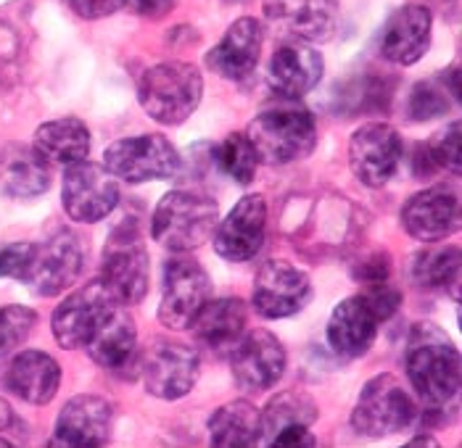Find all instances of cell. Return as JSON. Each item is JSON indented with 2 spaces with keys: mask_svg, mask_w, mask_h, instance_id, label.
<instances>
[{
  "mask_svg": "<svg viewBox=\"0 0 462 448\" xmlns=\"http://www.w3.org/2000/svg\"><path fill=\"white\" fill-rule=\"evenodd\" d=\"M37 314L27 306H0V359L32 335Z\"/></svg>",
  "mask_w": 462,
  "mask_h": 448,
  "instance_id": "cell-34",
  "label": "cell"
},
{
  "mask_svg": "<svg viewBox=\"0 0 462 448\" xmlns=\"http://www.w3.org/2000/svg\"><path fill=\"white\" fill-rule=\"evenodd\" d=\"M230 364H233V378L244 390L262 393L275 388L278 379L283 378L288 356L283 343L273 333L251 330L244 333V338L230 351Z\"/></svg>",
  "mask_w": 462,
  "mask_h": 448,
  "instance_id": "cell-15",
  "label": "cell"
},
{
  "mask_svg": "<svg viewBox=\"0 0 462 448\" xmlns=\"http://www.w3.org/2000/svg\"><path fill=\"white\" fill-rule=\"evenodd\" d=\"M219 222L217 201L196 190L167 193L151 216V235L175 253H188L212 241Z\"/></svg>",
  "mask_w": 462,
  "mask_h": 448,
  "instance_id": "cell-3",
  "label": "cell"
},
{
  "mask_svg": "<svg viewBox=\"0 0 462 448\" xmlns=\"http://www.w3.org/2000/svg\"><path fill=\"white\" fill-rule=\"evenodd\" d=\"M35 151L53 164H77L90 153V130L77 116H61L40 124L35 133Z\"/></svg>",
  "mask_w": 462,
  "mask_h": 448,
  "instance_id": "cell-27",
  "label": "cell"
},
{
  "mask_svg": "<svg viewBox=\"0 0 462 448\" xmlns=\"http://www.w3.org/2000/svg\"><path fill=\"white\" fill-rule=\"evenodd\" d=\"M0 187L11 198H35L51 187V169L35 148H11L0 161Z\"/></svg>",
  "mask_w": 462,
  "mask_h": 448,
  "instance_id": "cell-29",
  "label": "cell"
},
{
  "mask_svg": "<svg viewBox=\"0 0 462 448\" xmlns=\"http://www.w3.org/2000/svg\"><path fill=\"white\" fill-rule=\"evenodd\" d=\"M101 282L116 304H141L151 285V264L135 222H122L108 235L101 256Z\"/></svg>",
  "mask_w": 462,
  "mask_h": 448,
  "instance_id": "cell-5",
  "label": "cell"
},
{
  "mask_svg": "<svg viewBox=\"0 0 462 448\" xmlns=\"http://www.w3.org/2000/svg\"><path fill=\"white\" fill-rule=\"evenodd\" d=\"M449 96H452V90H449L447 79H441V82H436V79L418 82L412 87V93H410L407 114L412 116V122H428V119L444 116L449 111Z\"/></svg>",
  "mask_w": 462,
  "mask_h": 448,
  "instance_id": "cell-33",
  "label": "cell"
},
{
  "mask_svg": "<svg viewBox=\"0 0 462 448\" xmlns=\"http://www.w3.org/2000/svg\"><path fill=\"white\" fill-rule=\"evenodd\" d=\"M61 385V367L51 353L42 351H22L8 372H5V388L16 393L27 404H51Z\"/></svg>",
  "mask_w": 462,
  "mask_h": 448,
  "instance_id": "cell-26",
  "label": "cell"
},
{
  "mask_svg": "<svg viewBox=\"0 0 462 448\" xmlns=\"http://www.w3.org/2000/svg\"><path fill=\"white\" fill-rule=\"evenodd\" d=\"M212 298V279L207 270L188 256H175L164 264V285L159 319L170 330H190L199 311Z\"/></svg>",
  "mask_w": 462,
  "mask_h": 448,
  "instance_id": "cell-9",
  "label": "cell"
},
{
  "mask_svg": "<svg viewBox=\"0 0 462 448\" xmlns=\"http://www.w3.org/2000/svg\"><path fill=\"white\" fill-rule=\"evenodd\" d=\"M402 224L415 241H447L460 227V201L449 187L420 190L402 208Z\"/></svg>",
  "mask_w": 462,
  "mask_h": 448,
  "instance_id": "cell-19",
  "label": "cell"
},
{
  "mask_svg": "<svg viewBox=\"0 0 462 448\" xmlns=\"http://www.w3.org/2000/svg\"><path fill=\"white\" fill-rule=\"evenodd\" d=\"M312 298L310 275L283 259H270L254 277V311L264 319H285Z\"/></svg>",
  "mask_w": 462,
  "mask_h": 448,
  "instance_id": "cell-13",
  "label": "cell"
},
{
  "mask_svg": "<svg viewBox=\"0 0 462 448\" xmlns=\"http://www.w3.org/2000/svg\"><path fill=\"white\" fill-rule=\"evenodd\" d=\"M410 446H439V441L430 438V435H418V438L410 441Z\"/></svg>",
  "mask_w": 462,
  "mask_h": 448,
  "instance_id": "cell-42",
  "label": "cell"
},
{
  "mask_svg": "<svg viewBox=\"0 0 462 448\" xmlns=\"http://www.w3.org/2000/svg\"><path fill=\"white\" fill-rule=\"evenodd\" d=\"M145 390L164 401H178L199 382L201 356L196 348L172 338H153L138 353Z\"/></svg>",
  "mask_w": 462,
  "mask_h": 448,
  "instance_id": "cell-7",
  "label": "cell"
},
{
  "mask_svg": "<svg viewBox=\"0 0 462 448\" xmlns=\"http://www.w3.org/2000/svg\"><path fill=\"white\" fill-rule=\"evenodd\" d=\"M430 27H433V16L426 5L407 3L396 8L381 35L383 59H389L399 67L418 64L430 48Z\"/></svg>",
  "mask_w": 462,
  "mask_h": 448,
  "instance_id": "cell-21",
  "label": "cell"
},
{
  "mask_svg": "<svg viewBox=\"0 0 462 448\" xmlns=\"http://www.w3.org/2000/svg\"><path fill=\"white\" fill-rule=\"evenodd\" d=\"M85 351L111 375H130V370L138 367V330L130 311L116 304L93 333Z\"/></svg>",
  "mask_w": 462,
  "mask_h": 448,
  "instance_id": "cell-20",
  "label": "cell"
},
{
  "mask_svg": "<svg viewBox=\"0 0 462 448\" xmlns=\"http://www.w3.org/2000/svg\"><path fill=\"white\" fill-rule=\"evenodd\" d=\"M214 153H217L219 169L227 174V177H233L238 185H249L251 179H254L259 159H256V153H254V148H251L246 135H241V133L227 135V138L217 145Z\"/></svg>",
  "mask_w": 462,
  "mask_h": 448,
  "instance_id": "cell-32",
  "label": "cell"
},
{
  "mask_svg": "<svg viewBox=\"0 0 462 448\" xmlns=\"http://www.w3.org/2000/svg\"><path fill=\"white\" fill-rule=\"evenodd\" d=\"M209 441L217 448H251L262 443V414L244 398L219 407L209 416Z\"/></svg>",
  "mask_w": 462,
  "mask_h": 448,
  "instance_id": "cell-28",
  "label": "cell"
},
{
  "mask_svg": "<svg viewBox=\"0 0 462 448\" xmlns=\"http://www.w3.org/2000/svg\"><path fill=\"white\" fill-rule=\"evenodd\" d=\"M267 235V204L262 196H246L236 208L217 222L214 251L227 261H249L259 253Z\"/></svg>",
  "mask_w": 462,
  "mask_h": 448,
  "instance_id": "cell-17",
  "label": "cell"
},
{
  "mask_svg": "<svg viewBox=\"0 0 462 448\" xmlns=\"http://www.w3.org/2000/svg\"><path fill=\"white\" fill-rule=\"evenodd\" d=\"M119 5L130 8L133 14L145 16V19H162L178 5V0H119Z\"/></svg>",
  "mask_w": 462,
  "mask_h": 448,
  "instance_id": "cell-39",
  "label": "cell"
},
{
  "mask_svg": "<svg viewBox=\"0 0 462 448\" xmlns=\"http://www.w3.org/2000/svg\"><path fill=\"white\" fill-rule=\"evenodd\" d=\"M262 414V438H267V443L293 425H304L310 427L318 419V407L307 393L299 390H283L275 398H270V404L264 407Z\"/></svg>",
  "mask_w": 462,
  "mask_h": 448,
  "instance_id": "cell-31",
  "label": "cell"
},
{
  "mask_svg": "<svg viewBox=\"0 0 462 448\" xmlns=\"http://www.w3.org/2000/svg\"><path fill=\"white\" fill-rule=\"evenodd\" d=\"M362 298L370 304V309L375 311V316H378L381 322L392 319L393 314H396V309L402 306V293H399V288L392 285L389 279L367 285V290L362 293Z\"/></svg>",
  "mask_w": 462,
  "mask_h": 448,
  "instance_id": "cell-36",
  "label": "cell"
},
{
  "mask_svg": "<svg viewBox=\"0 0 462 448\" xmlns=\"http://www.w3.org/2000/svg\"><path fill=\"white\" fill-rule=\"evenodd\" d=\"M404 145L389 122H367L349 140V167L367 187H383L402 167Z\"/></svg>",
  "mask_w": 462,
  "mask_h": 448,
  "instance_id": "cell-11",
  "label": "cell"
},
{
  "mask_svg": "<svg viewBox=\"0 0 462 448\" xmlns=\"http://www.w3.org/2000/svg\"><path fill=\"white\" fill-rule=\"evenodd\" d=\"M264 19L299 42H328L338 27L333 0H264Z\"/></svg>",
  "mask_w": 462,
  "mask_h": 448,
  "instance_id": "cell-18",
  "label": "cell"
},
{
  "mask_svg": "<svg viewBox=\"0 0 462 448\" xmlns=\"http://www.w3.org/2000/svg\"><path fill=\"white\" fill-rule=\"evenodd\" d=\"M412 282L418 288H452L455 298L457 282H460V248L457 245H439V248H426L412 259Z\"/></svg>",
  "mask_w": 462,
  "mask_h": 448,
  "instance_id": "cell-30",
  "label": "cell"
},
{
  "mask_svg": "<svg viewBox=\"0 0 462 448\" xmlns=\"http://www.w3.org/2000/svg\"><path fill=\"white\" fill-rule=\"evenodd\" d=\"M418 416V407L402 379L396 375H375L365 382L355 412L352 427L359 435L367 438H383L407 430Z\"/></svg>",
  "mask_w": 462,
  "mask_h": 448,
  "instance_id": "cell-6",
  "label": "cell"
},
{
  "mask_svg": "<svg viewBox=\"0 0 462 448\" xmlns=\"http://www.w3.org/2000/svg\"><path fill=\"white\" fill-rule=\"evenodd\" d=\"M69 8L82 16V19H104V16H111L119 5V0H67Z\"/></svg>",
  "mask_w": 462,
  "mask_h": 448,
  "instance_id": "cell-38",
  "label": "cell"
},
{
  "mask_svg": "<svg viewBox=\"0 0 462 448\" xmlns=\"http://www.w3.org/2000/svg\"><path fill=\"white\" fill-rule=\"evenodd\" d=\"M270 446H281V448L315 446V438H312L310 427H304V425H293V427H285V430H281V433L270 441Z\"/></svg>",
  "mask_w": 462,
  "mask_h": 448,
  "instance_id": "cell-40",
  "label": "cell"
},
{
  "mask_svg": "<svg viewBox=\"0 0 462 448\" xmlns=\"http://www.w3.org/2000/svg\"><path fill=\"white\" fill-rule=\"evenodd\" d=\"M104 167L116 179L141 185L151 179H172L182 169L178 148L164 135H135L114 140L104 151Z\"/></svg>",
  "mask_w": 462,
  "mask_h": 448,
  "instance_id": "cell-8",
  "label": "cell"
},
{
  "mask_svg": "<svg viewBox=\"0 0 462 448\" xmlns=\"http://www.w3.org/2000/svg\"><path fill=\"white\" fill-rule=\"evenodd\" d=\"M256 159L270 167H285L304 161L318 145L315 116L296 98H283L278 104L264 105L246 127Z\"/></svg>",
  "mask_w": 462,
  "mask_h": 448,
  "instance_id": "cell-2",
  "label": "cell"
},
{
  "mask_svg": "<svg viewBox=\"0 0 462 448\" xmlns=\"http://www.w3.org/2000/svg\"><path fill=\"white\" fill-rule=\"evenodd\" d=\"M249 311L244 298H217L207 301V306L199 311L190 330L196 335V343L217 356H230V351L246 333Z\"/></svg>",
  "mask_w": 462,
  "mask_h": 448,
  "instance_id": "cell-22",
  "label": "cell"
},
{
  "mask_svg": "<svg viewBox=\"0 0 462 448\" xmlns=\"http://www.w3.org/2000/svg\"><path fill=\"white\" fill-rule=\"evenodd\" d=\"M460 122L447 124L444 130H439L428 145H423L433 164V169H447L452 174H460Z\"/></svg>",
  "mask_w": 462,
  "mask_h": 448,
  "instance_id": "cell-35",
  "label": "cell"
},
{
  "mask_svg": "<svg viewBox=\"0 0 462 448\" xmlns=\"http://www.w3.org/2000/svg\"><path fill=\"white\" fill-rule=\"evenodd\" d=\"M82 261L85 253L79 238L61 230L51 241L32 242V253L24 267L22 282L30 285V290L42 298L59 296L74 285V279L82 272Z\"/></svg>",
  "mask_w": 462,
  "mask_h": 448,
  "instance_id": "cell-10",
  "label": "cell"
},
{
  "mask_svg": "<svg viewBox=\"0 0 462 448\" xmlns=\"http://www.w3.org/2000/svg\"><path fill=\"white\" fill-rule=\"evenodd\" d=\"M11 425H14V409L0 398V433H3V430H8Z\"/></svg>",
  "mask_w": 462,
  "mask_h": 448,
  "instance_id": "cell-41",
  "label": "cell"
},
{
  "mask_svg": "<svg viewBox=\"0 0 462 448\" xmlns=\"http://www.w3.org/2000/svg\"><path fill=\"white\" fill-rule=\"evenodd\" d=\"M61 201L69 219L79 224H93L106 219L119 204V187L106 167L93 161L69 164L61 185Z\"/></svg>",
  "mask_w": 462,
  "mask_h": 448,
  "instance_id": "cell-12",
  "label": "cell"
},
{
  "mask_svg": "<svg viewBox=\"0 0 462 448\" xmlns=\"http://www.w3.org/2000/svg\"><path fill=\"white\" fill-rule=\"evenodd\" d=\"M204 77L188 61H164L145 71L138 82L143 111L159 124H182L201 104Z\"/></svg>",
  "mask_w": 462,
  "mask_h": 448,
  "instance_id": "cell-4",
  "label": "cell"
},
{
  "mask_svg": "<svg viewBox=\"0 0 462 448\" xmlns=\"http://www.w3.org/2000/svg\"><path fill=\"white\" fill-rule=\"evenodd\" d=\"M114 306H116V301L104 288L101 279L74 290L56 306L53 319H51V327H53L59 345L61 348H85Z\"/></svg>",
  "mask_w": 462,
  "mask_h": 448,
  "instance_id": "cell-14",
  "label": "cell"
},
{
  "mask_svg": "<svg viewBox=\"0 0 462 448\" xmlns=\"http://www.w3.org/2000/svg\"><path fill=\"white\" fill-rule=\"evenodd\" d=\"M322 56L307 42H285L281 48H275L273 59H270V85L275 93H281L283 98H301L304 93H310L318 82H320Z\"/></svg>",
  "mask_w": 462,
  "mask_h": 448,
  "instance_id": "cell-23",
  "label": "cell"
},
{
  "mask_svg": "<svg viewBox=\"0 0 462 448\" xmlns=\"http://www.w3.org/2000/svg\"><path fill=\"white\" fill-rule=\"evenodd\" d=\"M392 275V264H389V256L386 253H375L370 259H365L359 264V270L355 272L356 279H362L365 285H373V282H383Z\"/></svg>",
  "mask_w": 462,
  "mask_h": 448,
  "instance_id": "cell-37",
  "label": "cell"
},
{
  "mask_svg": "<svg viewBox=\"0 0 462 448\" xmlns=\"http://www.w3.org/2000/svg\"><path fill=\"white\" fill-rule=\"evenodd\" d=\"M404 370L412 390L430 409L449 407L460 393V353L433 322H418L410 330Z\"/></svg>",
  "mask_w": 462,
  "mask_h": 448,
  "instance_id": "cell-1",
  "label": "cell"
},
{
  "mask_svg": "<svg viewBox=\"0 0 462 448\" xmlns=\"http://www.w3.org/2000/svg\"><path fill=\"white\" fill-rule=\"evenodd\" d=\"M262 40V24L251 16H244L236 24H230L219 45L209 50L207 64L225 79H246L259 64Z\"/></svg>",
  "mask_w": 462,
  "mask_h": 448,
  "instance_id": "cell-25",
  "label": "cell"
},
{
  "mask_svg": "<svg viewBox=\"0 0 462 448\" xmlns=\"http://www.w3.org/2000/svg\"><path fill=\"white\" fill-rule=\"evenodd\" d=\"M378 325L381 319L370 309V304L362 296H349L330 314L328 343L338 356H349V359L365 356L370 345L375 343Z\"/></svg>",
  "mask_w": 462,
  "mask_h": 448,
  "instance_id": "cell-24",
  "label": "cell"
},
{
  "mask_svg": "<svg viewBox=\"0 0 462 448\" xmlns=\"http://www.w3.org/2000/svg\"><path fill=\"white\" fill-rule=\"evenodd\" d=\"M114 430V407L104 396H74L67 401L56 419L53 446L67 448H93L106 446Z\"/></svg>",
  "mask_w": 462,
  "mask_h": 448,
  "instance_id": "cell-16",
  "label": "cell"
}]
</instances>
